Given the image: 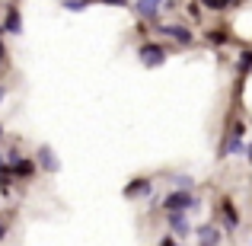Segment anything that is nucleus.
<instances>
[{
	"mask_svg": "<svg viewBox=\"0 0 252 246\" xmlns=\"http://www.w3.org/2000/svg\"><path fill=\"white\" fill-rule=\"evenodd\" d=\"M163 61H166V51H163L160 45H144L141 48V64L144 68H160Z\"/></svg>",
	"mask_w": 252,
	"mask_h": 246,
	"instance_id": "obj_1",
	"label": "nucleus"
},
{
	"mask_svg": "<svg viewBox=\"0 0 252 246\" xmlns=\"http://www.w3.org/2000/svg\"><path fill=\"white\" fill-rule=\"evenodd\" d=\"M166 211H185V208H191L195 205V198L189 195V192H172V195H166Z\"/></svg>",
	"mask_w": 252,
	"mask_h": 246,
	"instance_id": "obj_2",
	"label": "nucleus"
},
{
	"mask_svg": "<svg viewBox=\"0 0 252 246\" xmlns=\"http://www.w3.org/2000/svg\"><path fill=\"white\" fill-rule=\"evenodd\" d=\"M38 163H42L48 173H58V170H61V163H58V157H55V150H51V147H42V150H38Z\"/></svg>",
	"mask_w": 252,
	"mask_h": 246,
	"instance_id": "obj_3",
	"label": "nucleus"
},
{
	"mask_svg": "<svg viewBox=\"0 0 252 246\" xmlns=\"http://www.w3.org/2000/svg\"><path fill=\"white\" fill-rule=\"evenodd\" d=\"M10 173H13V176H19V179H29L32 173H35V163H32V160H19V157H16Z\"/></svg>",
	"mask_w": 252,
	"mask_h": 246,
	"instance_id": "obj_4",
	"label": "nucleus"
},
{
	"mask_svg": "<svg viewBox=\"0 0 252 246\" xmlns=\"http://www.w3.org/2000/svg\"><path fill=\"white\" fill-rule=\"evenodd\" d=\"M169 224H172V230H176V237H185V234H189V221H185L182 211H169Z\"/></svg>",
	"mask_w": 252,
	"mask_h": 246,
	"instance_id": "obj_5",
	"label": "nucleus"
},
{
	"mask_svg": "<svg viewBox=\"0 0 252 246\" xmlns=\"http://www.w3.org/2000/svg\"><path fill=\"white\" fill-rule=\"evenodd\" d=\"M137 13H141L144 19H154L157 13H160V0H137Z\"/></svg>",
	"mask_w": 252,
	"mask_h": 246,
	"instance_id": "obj_6",
	"label": "nucleus"
},
{
	"mask_svg": "<svg viewBox=\"0 0 252 246\" xmlns=\"http://www.w3.org/2000/svg\"><path fill=\"white\" fill-rule=\"evenodd\" d=\"M163 32H166V35H172L176 42H182V45H189V42H191V32H189V29H182V26H163Z\"/></svg>",
	"mask_w": 252,
	"mask_h": 246,
	"instance_id": "obj_7",
	"label": "nucleus"
},
{
	"mask_svg": "<svg viewBox=\"0 0 252 246\" xmlns=\"http://www.w3.org/2000/svg\"><path fill=\"white\" fill-rule=\"evenodd\" d=\"M141 192H150V182H147V179H137V182H131L128 189H125V198H134V195H141Z\"/></svg>",
	"mask_w": 252,
	"mask_h": 246,
	"instance_id": "obj_8",
	"label": "nucleus"
},
{
	"mask_svg": "<svg viewBox=\"0 0 252 246\" xmlns=\"http://www.w3.org/2000/svg\"><path fill=\"white\" fill-rule=\"evenodd\" d=\"M198 243H220V234L211 230V227H201L198 230Z\"/></svg>",
	"mask_w": 252,
	"mask_h": 246,
	"instance_id": "obj_9",
	"label": "nucleus"
},
{
	"mask_svg": "<svg viewBox=\"0 0 252 246\" xmlns=\"http://www.w3.org/2000/svg\"><path fill=\"white\" fill-rule=\"evenodd\" d=\"M19 29H23V26H19V13L10 10V16H6V32H13V35H16Z\"/></svg>",
	"mask_w": 252,
	"mask_h": 246,
	"instance_id": "obj_10",
	"label": "nucleus"
},
{
	"mask_svg": "<svg viewBox=\"0 0 252 246\" xmlns=\"http://www.w3.org/2000/svg\"><path fill=\"white\" fill-rule=\"evenodd\" d=\"M223 214H227V227L233 230L236 227V211H233V205H230V202H223Z\"/></svg>",
	"mask_w": 252,
	"mask_h": 246,
	"instance_id": "obj_11",
	"label": "nucleus"
},
{
	"mask_svg": "<svg viewBox=\"0 0 252 246\" xmlns=\"http://www.w3.org/2000/svg\"><path fill=\"white\" fill-rule=\"evenodd\" d=\"M204 6H214V10H223V6H230L233 0H201Z\"/></svg>",
	"mask_w": 252,
	"mask_h": 246,
	"instance_id": "obj_12",
	"label": "nucleus"
},
{
	"mask_svg": "<svg viewBox=\"0 0 252 246\" xmlns=\"http://www.w3.org/2000/svg\"><path fill=\"white\" fill-rule=\"evenodd\" d=\"M240 70H243V74H249V70H252V51H246V55H243V61H240Z\"/></svg>",
	"mask_w": 252,
	"mask_h": 246,
	"instance_id": "obj_13",
	"label": "nucleus"
},
{
	"mask_svg": "<svg viewBox=\"0 0 252 246\" xmlns=\"http://www.w3.org/2000/svg\"><path fill=\"white\" fill-rule=\"evenodd\" d=\"M64 6H67V10H74V13H80L86 3H83V0H64Z\"/></svg>",
	"mask_w": 252,
	"mask_h": 246,
	"instance_id": "obj_14",
	"label": "nucleus"
},
{
	"mask_svg": "<svg viewBox=\"0 0 252 246\" xmlns=\"http://www.w3.org/2000/svg\"><path fill=\"white\" fill-rule=\"evenodd\" d=\"M6 173H10V170H6V163L0 160V176H6Z\"/></svg>",
	"mask_w": 252,
	"mask_h": 246,
	"instance_id": "obj_15",
	"label": "nucleus"
},
{
	"mask_svg": "<svg viewBox=\"0 0 252 246\" xmlns=\"http://www.w3.org/2000/svg\"><path fill=\"white\" fill-rule=\"evenodd\" d=\"M0 237H3V227H0Z\"/></svg>",
	"mask_w": 252,
	"mask_h": 246,
	"instance_id": "obj_16",
	"label": "nucleus"
},
{
	"mask_svg": "<svg viewBox=\"0 0 252 246\" xmlns=\"http://www.w3.org/2000/svg\"><path fill=\"white\" fill-rule=\"evenodd\" d=\"M0 138H3V128H0Z\"/></svg>",
	"mask_w": 252,
	"mask_h": 246,
	"instance_id": "obj_17",
	"label": "nucleus"
},
{
	"mask_svg": "<svg viewBox=\"0 0 252 246\" xmlns=\"http://www.w3.org/2000/svg\"><path fill=\"white\" fill-rule=\"evenodd\" d=\"M249 157H252V150H249Z\"/></svg>",
	"mask_w": 252,
	"mask_h": 246,
	"instance_id": "obj_18",
	"label": "nucleus"
}]
</instances>
